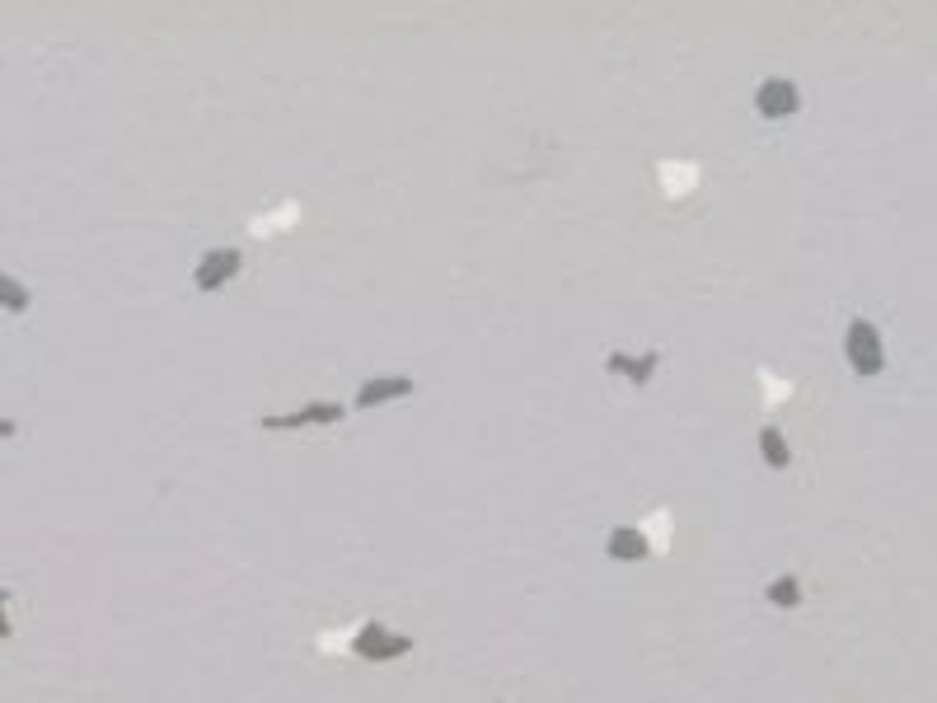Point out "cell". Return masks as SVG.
Segmentation results:
<instances>
[{
	"label": "cell",
	"mask_w": 937,
	"mask_h": 703,
	"mask_svg": "<svg viewBox=\"0 0 937 703\" xmlns=\"http://www.w3.org/2000/svg\"><path fill=\"white\" fill-rule=\"evenodd\" d=\"M605 370L610 376H620V380H628L633 389H647L652 380H656V370H662V352H643V357H628V352H610L605 357Z\"/></svg>",
	"instance_id": "obj_7"
},
{
	"label": "cell",
	"mask_w": 937,
	"mask_h": 703,
	"mask_svg": "<svg viewBox=\"0 0 937 703\" xmlns=\"http://www.w3.org/2000/svg\"><path fill=\"white\" fill-rule=\"evenodd\" d=\"M14 437H19V422L0 413V441H14Z\"/></svg>",
	"instance_id": "obj_13"
},
{
	"label": "cell",
	"mask_w": 937,
	"mask_h": 703,
	"mask_svg": "<svg viewBox=\"0 0 937 703\" xmlns=\"http://www.w3.org/2000/svg\"><path fill=\"white\" fill-rule=\"evenodd\" d=\"M797 108H802V90H797V81H788V75H769V81L754 85V113H760L764 123H783Z\"/></svg>",
	"instance_id": "obj_5"
},
{
	"label": "cell",
	"mask_w": 937,
	"mask_h": 703,
	"mask_svg": "<svg viewBox=\"0 0 937 703\" xmlns=\"http://www.w3.org/2000/svg\"><path fill=\"white\" fill-rule=\"evenodd\" d=\"M352 413L347 403L337 399H310L301 408H291V413H268L263 418V432H305V427H337Z\"/></svg>",
	"instance_id": "obj_3"
},
{
	"label": "cell",
	"mask_w": 937,
	"mask_h": 703,
	"mask_svg": "<svg viewBox=\"0 0 937 703\" xmlns=\"http://www.w3.org/2000/svg\"><path fill=\"white\" fill-rule=\"evenodd\" d=\"M408 652H413V638L408 633H394L389 623H381V619L362 623L356 638H352V657L366 661V667H389V661L408 657Z\"/></svg>",
	"instance_id": "obj_1"
},
{
	"label": "cell",
	"mask_w": 937,
	"mask_h": 703,
	"mask_svg": "<svg viewBox=\"0 0 937 703\" xmlns=\"http://www.w3.org/2000/svg\"><path fill=\"white\" fill-rule=\"evenodd\" d=\"M605 554L614 563H643L652 554V539H647V531H637V525H614L605 535Z\"/></svg>",
	"instance_id": "obj_8"
},
{
	"label": "cell",
	"mask_w": 937,
	"mask_h": 703,
	"mask_svg": "<svg viewBox=\"0 0 937 703\" xmlns=\"http://www.w3.org/2000/svg\"><path fill=\"white\" fill-rule=\"evenodd\" d=\"M239 272H244V253H239L235 244L207 249L202 259H197V267H192V286L202 291V296H211V291H226Z\"/></svg>",
	"instance_id": "obj_4"
},
{
	"label": "cell",
	"mask_w": 937,
	"mask_h": 703,
	"mask_svg": "<svg viewBox=\"0 0 937 703\" xmlns=\"http://www.w3.org/2000/svg\"><path fill=\"white\" fill-rule=\"evenodd\" d=\"M29 305H33L29 286L19 282V277H10V272H0V309H10V315H24Z\"/></svg>",
	"instance_id": "obj_11"
},
{
	"label": "cell",
	"mask_w": 937,
	"mask_h": 703,
	"mask_svg": "<svg viewBox=\"0 0 937 703\" xmlns=\"http://www.w3.org/2000/svg\"><path fill=\"white\" fill-rule=\"evenodd\" d=\"M6 605H10V591L0 586V638H10V633H14V623H10V615H6Z\"/></svg>",
	"instance_id": "obj_12"
},
{
	"label": "cell",
	"mask_w": 937,
	"mask_h": 703,
	"mask_svg": "<svg viewBox=\"0 0 937 703\" xmlns=\"http://www.w3.org/2000/svg\"><path fill=\"white\" fill-rule=\"evenodd\" d=\"M754 441H760V460H764L769 469H788V464H792V445H788V437H783V427L764 422Z\"/></svg>",
	"instance_id": "obj_9"
},
{
	"label": "cell",
	"mask_w": 937,
	"mask_h": 703,
	"mask_svg": "<svg viewBox=\"0 0 937 703\" xmlns=\"http://www.w3.org/2000/svg\"><path fill=\"white\" fill-rule=\"evenodd\" d=\"M844 357H848V366H853V376H863V380L882 376V370H886L882 328H876L872 319H853V324L844 328Z\"/></svg>",
	"instance_id": "obj_2"
},
{
	"label": "cell",
	"mask_w": 937,
	"mask_h": 703,
	"mask_svg": "<svg viewBox=\"0 0 937 703\" xmlns=\"http://www.w3.org/2000/svg\"><path fill=\"white\" fill-rule=\"evenodd\" d=\"M764 600L773 605V610H797V605L806 600V591H802V577H797V573L773 577V581L764 586Z\"/></svg>",
	"instance_id": "obj_10"
},
{
	"label": "cell",
	"mask_w": 937,
	"mask_h": 703,
	"mask_svg": "<svg viewBox=\"0 0 937 703\" xmlns=\"http://www.w3.org/2000/svg\"><path fill=\"white\" fill-rule=\"evenodd\" d=\"M417 389L413 376H371L356 385V395L347 408H356V413H371V408H385V403H398V399H408Z\"/></svg>",
	"instance_id": "obj_6"
}]
</instances>
